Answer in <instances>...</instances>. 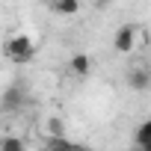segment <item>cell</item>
<instances>
[{
  "instance_id": "obj_7",
  "label": "cell",
  "mask_w": 151,
  "mask_h": 151,
  "mask_svg": "<svg viewBox=\"0 0 151 151\" xmlns=\"http://www.w3.org/2000/svg\"><path fill=\"white\" fill-rule=\"evenodd\" d=\"M148 139H151V119H145L142 124H136V133H133V142H136L139 148H142Z\"/></svg>"
},
{
  "instance_id": "obj_8",
  "label": "cell",
  "mask_w": 151,
  "mask_h": 151,
  "mask_svg": "<svg viewBox=\"0 0 151 151\" xmlns=\"http://www.w3.org/2000/svg\"><path fill=\"white\" fill-rule=\"evenodd\" d=\"M27 142L18 139V136H6V139H0V151H24Z\"/></svg>"
},
{
  "instance_id": "obj_4",
  "label": "cell",
  "mask_w": 151,
  "mask_h": 151,
  "mask_svg": "<svg viewBox=\"0 0 151 151\" xmlns=\"http://www.w3.org/2000/svg\"><path fill=\"white\" fill-rule=\"evenodd\" d=\"M24 83H12L9 89H6V95H3V107L6 110H18L21 104H24Z\"/></svg>"
},
{
  "instance_id": "obj_2",
  "label": "cell",
  "mask_w": 151,
  "mask_h": 151,
  "mask_svg": "<svg viewBox=\"0 0 151 151\" xmlns=\"http://www.w3.org/2000/svg\"><path fill=\"white\" fill-rule=\"evenodd\" d=\"M136 27L133 24H122L119 30H116V39H113V50L116 53H133V47H136Z\"/></svg>"
},
{
  "instance_id": "obj_10",
  "label": "cell",
  "mask_w": 151,
  "mask_h": 151,
  "mask_svg": "<svg viewBox=\"0 0 151 151\" xmlns=\"http://www.w3.org/2000/svg\"><path fill=\"white\" fill-rule=\"evenodd\" d=\"M47 133H50V136L65 133V122H62V119H56V116H53V119H47Z\"/></svg>"
},
{
  "instance_id": "obj_6",
  "label": "cell",
  "mask_w": 151,
  "mask_h": 151,
  "mask_svg": "<svg viewBox=\"0 0 151 151\" xmlns=\"http://www.w3.org/2000/svg\"><path fill=\"white\" fill-rule=\"evenodd\" d=\"M50 9L56 15H77L80 12V0H50Z\"/></svg>"
},
{
  "instance_id": "obj_1",
  "label": "cell",
  "mask_w": 151,
  "mask_h": 151,
  "mask_svg": "<svg viewBox=\"0 0 151 151\" xmlns=\"http://www.w3.org/2000/svg\"><path fill=\"white\" fill-rule=\"evenodd\" d=\"M3 53H6L9 62L27 65V62H33V56H36V42H33L27 33H18V36H12V39L3 45Z\"/></svg>"
},
{
  "instance_id": "obj_11",
  "label": "cell",
  "mask_w": 151,
  "mask_h": 151,
  "mask_svg": "<svg viewBox=\"0 0 151 151\" xmlns=\"http://www.w3.org/2000/svg\"><path fill=\"white\" fill-rule=\"evenodd\" d=\"M148 89H151V80H148Z\"/></svg>"
},
{
  "instance_id": "obj_5",
  "label": "cell",
  "mask_w": 151,
  "mask_h": 151,
  "mask_svg": "<svg viewBox=\"0 0 151 151\" xmlns=\"http://www.w3.org/2000/svg\"><path fill=\"white\" fill-rule=\"evenodd\" d=\"M148 80H151V74H148L145 68H133V71L127 74V86H130L133 92H145V89H148Z\"/></svg>"
},
{
  "instance_id": "obj_9",
  "label": "cell",
  "mask_w": 151,
  "mask_h": 151,
  "mask_svg": "<svg viewBox=\"0 0 151 151\" xmlns=\"http://www.w3.org/2000/svg\"><path fill=\"white\" fill-rule=\"evenodd\" d=\"M45 145H47V148H77V142H71L65 133H59V136H50Z\"/></svg>"
},
{
  "instance_id": "obj_3",
  "label": "cell",
  "mask_w": 151,
  "mask_h": 151,
  "mask_svg": "<svg viewBox=\"0 0 151 151\" xmlns=\"http://www.w3.org/2000/svg\"><path fill=\"white\" fill-rule=\"evenodd\" d=\"M68 71L74 74V77H89L92 74V59H89V53H71V59H68Z\"/></svg>"
}]
</instances>
